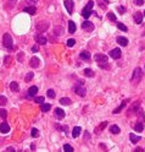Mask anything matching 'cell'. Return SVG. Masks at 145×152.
I'll return each instance as SVG.
<instances>
[{
    "instance_id": "9c48e42d",
    "label": "cell",
    "mask_w": 145,
    "mask_h": 152,
    "mask_svg": "<svg viewBox=\"0 0 145 152\" xmlns=\"http://www.w3.org/2000/svg\"><path fill=\"white\" fill-rule=\"evenodd\" d=\"M65 7H66V10L68 14H72L73 12V9H74V4H73L72 0H65Z\"/></svg>"
},
{
    "instance_id": "4dcf8cb0",
    "label": "cell",
    "mask_w": 145,
    "mask_h": 152,
    "mask_svg": "<svg viewBox=\"0 0 145 152\" xmlns=\"http://www.w3.org/2000/svg\"><path fill=\"white\" fill-rule=\"evenodd\" d=\"M50 109H51L50 104H48V103H43V104H42V110H43V112H49Z\"/></svg>"
},
{
    "instance_id": "ffe728a7",
    "label": "cell",
    "mask_w": 145,
    "mask_h": 152,
    "mask_svg": "<svg viewBox=\"0 0 145 152\" xmlns=\"http://www.w3.org/2000/svg\"><path fill=\"white\" fill-rule=\"evenodd\" d=\"M29 65H31L32 68H38V66H39V59H38V58H32L31 62H29Z\"/></svg>"
},
{
    "instance_id": "7c38bea8",
    "label": "cell",
    "mask_w": 145,
    "mask_h": 152,
    "mask_svg": "<svg viewBox=\"0 0 145 152\" xmlns=\"http://www.w3.org/2000/svg\"><path fill=\"white\" fill-rule=\"evenodd\" d=\"M65 112L62 110L61 108H55V117L57 119H62V118H65Z\"/></svg>"
},
{
    "instance_id": "836d02e7",
    "label": "cell",
    "mask_w": 145,
    "mask_h": 152,
    "mask_svg": "<svg viewBox=\"0 0 145 152\" xmlns=\"http://www.w3.org/2000/svg\"><path fill=\"white\" fill-rule=\"evenodd\" d=\"M48 97L49 98H55V96H56V93H55V91L52 90V88H50V90H48Z\"/></svg>"
},
{
    "instance_id": "d590c367",
    "label": "cell",
    "mask_w": 145,
    "mask_h": 152,
    "mask_svg": "<svg viewBox=\"0 0 145 152\" xmlns=\"http://www.w3.org/2000/svg\"><path fill=\"white\" fill-rule=\"evenodd\" d=\"M6 103H7V98L5 96H0V107L5 106Z\"/></svg>"
},
{
    "instance_id": "ac0fdd59",
    "label": "cell",
    "mask_w": 145,
    "mask_h": 152,
    "mask_svg": "<svg viewBox=\"0 0 145 152\" xmlns=\"http://www.w3.org/2000/svg\"><path fill=\"white\" fill-rule=\"evenodd\" d=\"M37 92H38V87H37V86H32V87H29V90H28V97L35 96Z\"/></svg>"
},
{
    "instance_id": "60d3db41",
    "label": "cell",
    "mask_w": 145,
    "mask_h": 152,
    "mask_svg": "<svg viewBox=\"0 0 145 152\" xmlns=\"http://www.w3.org/2000/svg\"><path fill=\"white\" fill-rule=\"evenodd\" d=\"M117 10L120 11L121 15H123V14L126 12V7H124V6H117Z\"/></svg>"
},
{
    "instance_id": "2e32d148",
    "label": "cell",
    "mask_w": 145,
    "mask_h": 152,
    "mask_svg": "<svg viewBox=\"0 0 145 152\" xmlns=\"http://www.w3.org/2000/svg\"><path fill=\"white\" fill-rule=\"evenodd\" d=\"M134 130H135L137 133H141V131L144 130V123H141V121L135 123V125H134Z\"/></svg>"
},
{
    "instance_id": "4fadbf2b",
    "label": "cell",
    "mask_w": 145,
    "mask_h": 152,
    "mask_svg": "<svg viewBox=\"0 0 145 152\" xmlns=\"http://www.w3.org/2000/svg\"><path fill=\"white\" fill-rule=\"evenodd\" d=\"M116 40H117L118 44L122 45V47H126V45L128 44V39H127L126 37H121V36H120V37H117V38H116Z\"/></svg>"
},
{
    "instance_id": "681fc988",
    "label": "cell",
    "mask_w": 145,
    "mask_h": 152,
    "mask_svg": "<svg viewBox=\"0 0 145 152\" xmlns=\"http://www.w3.org/2000/svg\"><path fill=\"white\" fill-rule=\"evenodd\" d=\"M22 56H23V54H22V53H20V55H18V60H20V62H21V59H22Z\"/></svg>"
},
{
    "instance_id": "603a6c76",
    "label": "cell",
    "mask_w": 145,
    "mask_h": 152,
    "mask_svg": "<svg viewBox=\"0 0 145 152\" xmlns=\"http://www.w3.org/2000/svg\"><path fill=\"white\" fill-rule=\"evenodd\" d=\"M71 103H72V101L70 98H67V97H63V98L60 99V104H62V106H70Z\"/></svg>"
},
{
    "instance_id": "ba28073f",
    "label": "cell",
    "mask_w": 145,
    "mask_h": 152,
    "mask_svg": "<svg viewBox=\"0 0 145 152\" xmlns=\"http://www.w3.org/2000/svg\"><path fill=\"white\" fill-rule=\"evenodd\" d=\"M143 16H144V14H141L140 11L134 12V16H133L134 22L137 23V25H140V23L143 22Z\"/></svg>"
},
{
    "instance_id": "ee69618b",
    "label": "cell",
    "mask_w": 145,
    "mask_h": 152,
    "mask_svg": "<svg viewBox=\"0 0 145 152\" xmlns=\"http://www.w3.org/2000/svg\"><path fill=\"white\" fill-rule=\"evenodd\" d=\"M32 52H33V53H37V52H38V45L37 44L33 45V47H32Z\"/></svg>"
},
{
    "instance_id": "8992f818",
    "label": "cell",
    "mask_w": 145,
    "mask_h": 152,
    "mask_svg": "<svg viewBox=\"0 0 145 152\" xmlns=\"http://www.w3.org/2000/svg\"><path fill=\"white\" fill-rule=\"evenodd\" d=\"M74 92L78 95V96H81V97H84L85 96V93H87V90L83 87V81L82 82H79V85L78 86H76L74 87Z\"/></svg>"
},
{
    "instance_id": "d6a6232c",
    "label": "cell",
    "mask_w": 145,
    "mask_h": 152,
    "mask_svg": "<svg viewBox=\"0 0 145 152\" xmlns=\"http://www.w3.org/2000/svg\"><path fill=\"white\" fill-rule=\"evenodd\" d=\"M106 125H107V123H106V121H104L102 124H100L99 126H98V128H96V129H95V133H96V134H99V133H100V130H102V129H104V128H105Z\"/></svg>"
},
{
    "instance_id": "7dc6e473",
    "label": "cell",
    "mask_w": 145,
    "mask_h": 152,
    "mask_svg": "<svg viewBox=\"0 0 145 152\" xmlns=\"http://www.w3.org/2000/svg\"><path fill=\"white\" fill-rule=\"evenodd\" d=\"M6 151H7V152H12V151H15V148H14V147H7V148H6Z\"/></svg>"
},
{
    "instance_id": "277c9868",
    "label": "cell",
    "mask_w": 145,
    "mask_h": 152,
    "mask_svg": "<svg viewBox=\"0 0 145 152\" xmlns=\"http://www.w3.org/2000/svg\"><path fill=\"white\" fill-rule=\"evenodd\" d=\"M3 45L7 48V49H11L12 45H14V40H12V37L9 33H5L4 37H3Z\"/></svg>"
},
{
    "instance_id": "5b68a950",
    "label": "cell",
    "mask_w": 145,
    "mask_h": 152,
    "mask_svg": "<svg viewBox=\"0 0 145 152\" xmlns=\"http://www.w3.org/2000/svg\"><path fill=\"white\" fill-rule=\"evenodd\" d=\"M140 109V101H135L133 102L132 104H130V107L128 108V112H127V115H133V114H135V113L138 112Z\"/></svg>"
},
{
    "instance_id": "83f0119b",
    "label": "cell",
    "mask_w": 145,
    "mask_h": 152,
    "mask_svg": "<svg viewBox=\"0 0 145 152\" xmlns=\"http://www.w3.org/2000/svg\"><path fill=\"white\" fill-rule=\"evenodd\" d=\"M110 131H111L112 134H120L121 129L118 128L117 125H111V126H110Z\"/></svg>"
},
{
    "instance_id": "9a60e30c",
    "label": "cell",
    "mask_w": 145,
    "mask_h": 152,
    "mask_svg": "<svg viewBox=\"0 0 145 152\" xmlns=\"http://www.w3.org/2000/svg\"><path fill=\"white\" fill-rule=\"evenodd\" d=\"M35 42H37L38 44L44 45L45 43H46V38H45L44 36H39V34H37V36H35Z\"/></svg>"
},
{
    "instance_id": "d6986e66",
    "label": "cell",
    "mask_w": 145,
    "mask_h": 152,
    "mask_svg": "<svg viewBox=\"0 0 145 152\" xmlns=\"http://www.w3.org/2000/svg\"><path fill=\"white\" fill-rule=\"evenodd\" d=\"M76 29H77L76 23L73 22V21H68V32H70V33H74Z\"/></svg>"
},
{
    "instance_id": "cb8c5ba5",
    "label": "cell",
    "mask_w": 145,
    "mask_h": 152,
    "mask_svg": "<svg viewBox=\"0 0 145 152\" xmlns=\"http://www.w3.org/2000/svg\"><path fill=\"white\" fill-rule=\"evenodd\" d=\"M79 56H81L82 59H84V60H89L90 59V53L89 52H87V50H84V52H82V53L79 54Z\"/></svg>"
},
{
    "instance_id": "bcb514c9",
    "label": "cell",
    "mask_w": 145,
    "mask_h": 152,
    "mask_svg": "<svg viewBox=\"0 0 145 152\" xmlns=\"http://www.w3.org/2000/svg\"><path fill=\"white\" fill-rule=\"evenodd\" d=\"M134 151H135V152H144V150H143L141 147H137V148H135Z\"/></svg>"
},
{
    "instance_id": "f907efd6",
    "label": "cell",
    "mask_w": 145,
    "mask_h": 152,
    "mask_svg": "<svg viewBox=\"0 0 145 152\" xmlns=\"http://www.w3.org/2000/svg\"><path fill=\"white\" fill-rule=\"evenodd\" d=\"M144 16H145V11H144Z\"/></svg>"
},
{
    "instance_id": "d4e9b609",
    "label": "cell",
    "mask_w": 145,
    "mask_h": 152,
    "mask_svg": "<svg viewBox=\"0 0 145 152\" xmlns=\"http://www.w3.org/2000/svg\"><path fill=\"white\" fill-rule=\"evenodd\" d=\"M98 3H99V6H100L101 9H104V10L109 5V0H98Z\"/></svg>"
},
{
    "instance_id": "f1b7e54d",
    "label": "cell",
    "mask_w": 145,
    "mask_h": 152,
    "mask_svg": "<svg viewBox=\"0 0 145 152\" xmlns=\"http://www.w3.org/2000/svg\"><path fill=\"white\" fill-rule=\"evenodd\" d=\"M10 88H11V91H14V92H18V90H20L18 84H17V82H15V81L10 84Z\"/></svg>"
},
{
    "instance_id": "b9f144b4",
    "label": "cell",
    "mask_w": 145,
    "mask_h": 152,
    "mask_svg": "<svg viewBox=\"0 0 145 152\" xmlns=\"http://www.w3.org/2000/svg\"><path fill=\"white\" fill-rule=\"evenodd\" d=\"M32 77H33V73L27 74V76H26V82H29V81L32 80Z\"/></svg>"
},
{
    "instance_id": "f546056e",
    "label": "cell",
    "mask_w": 145,
    "mask_h": 152,
    "mask_svg": "<svg viewBox=\"0 0 145 152\" xmlns=\"http://www.w3.org/2000/svg\"><path fill=\"white\" fill-rule=\"evenodd\" d=\"M117 28L118 29H121V31H123V32H127V31H128V27H127L126 25L121 23V22H117Z\"/></svg>"
},
{
    "instance_id": "3957f363",
    "label": "cell",
    "mask_w": 145,
    "mask_h": 152,
    "mask_svg": "<svg viewBox=\"0 0 145 152\" xmlns=\"http://www.w3.org/2000/svg\"><path fill=\"white\" fill-rule=\"evenodd\" d=\"M93 6H94V1H88V4L84 6V9L82 10V16L84 18H89L90 15H91V9H93Z\"/></svg>"
},
{
    "instance_id": "484cf974",
    "label": "cell",
    "mask_w": 145,
    "mask_h": 152,
    "mask_svg": "<svg viewBox=\"0 0 145 152\" xmlns=\"http://www.w3.org/2000/svg\"><path fill=\"white\" fill-rule=\"evenodd\" d=\"M84 75L87 76V77H93L95 74L93 71V69H84Z\"/></svg>"
},
{
    "instance_id": "74e56055",
    "label": "cell",
    "mask_w": 145,
    "mask_h": 152,
    "mask_svg": "<svg viewBox=\"0 0 145 152\" xmlns=\"http://www.w3.org/2000/svg\"><path fill=\"white\" fill-rule=\"evenodd\" d=\"M34 101L37 102V103H38V104H43V103H44V97L43 96H40V97H37V98H35V99H34Z\"/></svg>"
},
{
    "instance_id": "6da1fadb",
    "label": "cell",
    "mask_w": 145,
    "mask_h": 152,
    "mask_svg": "<svg viewBox=\"0 0 145 152\" xmlns=\"http://www.w3.org/2000/svg\"><path fill=\"white\" fill-rule=\"evenodd\" d=\"M141 77H143V70L140 68H135L133 71V75H132V77H130V81H132V84H133L134 86H137V85L141 81Z\"/></svg>"
},
{
    "instance_id": "4316f807",
    "label": "cell",
    "mask_w": 145,
    "mask_h": 152,
    "mask_svg": "<svg viewBox=\"0 0 145 152\" xmlns=\"http://www.w3.org/2000/svg\"><path fill=\"white\" fill-rule=\"evenodd\" d=\"M138 115H139V121L141 123H145V114H144V110L140 108L139 110H138Z\"/></svg>"
},
{
    "instance_id": "f35d334b",
    "label": "cell",
    "mask_w": 145,
    "mask_h": 152,
    "mask_svg": "<svg viewBox=\"0 0 145 152\" xmlns=\"http://www.w3.org/2000/svg\"><path fill=\"white\" fill-rule=\"evenodd\" d=\"M31 134H32V136H33V137H38V136H39V131H38V129L33 128V129H32V133H31Z\"/></svg>"
},
{
    "instance_id": "8d00e7d4",
    "label": "cell",
    "mask_w": 145,
    "mask_h": 152,
    "mask_svg": "<svg viewBox=\"0 0 145 152\" xmlns=\"http://www.w3.org/2000/svg\"><path fill=\"white\" fill-rule=\"evenodd\" d=\"M63 151H66V152H73V147L71 146V145L66 144V145L63 146Z\"/></svg>"
},
{
    "instance_id": "e575fe53",
    "label": "cell",
    "mask_w": 145,
    "mask_h": 152,
    "mask_svg": "<svg viewBox=\"0 0 145 152\" xmlns=\"http://www.w3.org/2000/svg\"><path fill=\"white\" fill-rule=\"evenodd\" d=\"M0 117L5 120L6 117H7V110H5L4 108H1V109H0Z\"/></svg>"
},
{
    "instance_id": "7a4b0ae2",
    "label": "cell",
    "mask_w": 145,
    "mask_h": 152,
    "mask_svg": "<svg viewBox=\"0 0 145 152\" xmlns=\"http://www.w3.org/2000/svg\"><path fill=\"white\" fill-rule=\"evenodd\" d=\"M94 60L99 64L100 68H107V56L105 54H95Z\"/></svg>"
},
{
    "instance_id": "7402d4cb",
    "label": "cell",
    "mask_w": 145,
    "mask_h": 152,
    "mask_svg": "<svg viewBox=\"0 0 145 152\" xmlns=\"http://www.w3.org/2000/svg\"><path fill=\"white\" fill-rule=\"evenodd\" d=\"M23 11L28 12V14H31V15H34V14H35V11H37V9H35V7L32 5V6H28V7H24V9H23Z\"/></svg>"
},
{
    "instance_id": "44dd1931",
    "label": "cell",
    "mask_w": 145,
    "mask_h": 152,
    "mask_svg": "<svg viewBox=\"0 0 145 152\" xmlns=\"http://www.w3.org/2000/svg\"><path fill=\"white\" fill-rule=\"evenodd\" d=\"M127 103H128V99H124V101L122 102V104H121L120 107H117L116 109H115V110H113V114H118V113H120V112H121V110L123 109V108H124V106H126Z\"/></svg>"
},
{
    "instance_id": "7bdbcfd3",
    "label": "cell",
    "mask_w": 145,
    "mask_h": 152,
    "mask_svg": "<svg viewBox=\"0 0 145 152\" xmlns=\"http://www.w3.org/2000/svg\"><path fill=\"white\" fill-rule=\"evenodd\" d=\"M134 4L138 6H141L143 4H144V0H134Z\"/></svg>"
},
{
    "instance_id": "ab89813d",
    "label": "cell",
    "mask_w": 145,
    "mask_h": 152,
    "mask_svg": "<svg viewBox=\"0 0 145 152\" xmlns=\"http://www.w3.org/2000/svg\"><path fill=\"white\" fill-rule=\"evenodd\" d=\"M74 44H76V40L73 39V38H70V39L67 40V47H73Z\"/></svg>"
},
{
    "instance_id": "1f68e13d",
    "label": "cell",
    "mask_w": 145,
    "mask_h": 152,
    "mask_svg": "<svg viewBox=\"0 0 145 152\" xmlns=\"http://www.w3.org/2000/svg\"><path fill=\"white\" fill-rule=\"evenodd\" d=\"M107 18H109L110 21H113V22L117 20V17H116V15H115L113 12H107Z\"/></svg>"
},
{
    "instance_id": "f6af8a7d",
    "label": "cell",
    "mask_w": 145,
    "mask_h": 152,
    "mask_svg": "<svg viewBox=\"0 0 145 152\" xmlns=\"http://www.w3.org/2000/svg\"><path fill=\"white\" fill-rule=\"evenodd\" d=\"M26 1H27V3L29 4V5H33L34 3H37L38 0H26Z\"/></svg>"
},
{
    "instance_id": "e0dca14e",
    "label": "cell",
    "mask_w": 145,
    "mask_h": 152,
    "mask_svg": "<svg viewBox=\"0 0 145 152\" xmlns=\"http://www.w3.org/2000/svg\"><path fill=\"white\" fill-rule=\"evenodd\" d=\"M129 140H130L132 144H137L139 140H141V137H140V136H137L135 134H133V133H130V134H129Z\"/></svg>"
},
{
    "instance_id": "8fae6325",
    "label": "cell",
    "mask_w": 145,
    "mask_h": 152,
    "mask_svg": "<svg viewBox=\"0 0 145 152\" xmlns=\"http://www.w3.org/2000/svg\"><path fill=\"white\" fill-rule=\"evenodd\" d=\"M0 131H1L3 134H7V133L10 131V126H9V124H7L6 121H3V123L0 124Z\"/></svg>"
},
{
    "instance_id": "c3c4849f",
    "label": "cell",
    "mask_w": 145,
    "mask_h": 152,
    "mask_svg": "<svg viewBox=\"0 0 145 152\" xmlns=\"http://www.w3.org/2000/svg\"><path fill=\"white\" fill-rule=\"evenodd\" d=\"M5 60H6V65H9V60H10V56H6Z\"/></svg>"
},
{
    "instance_id": "30bf717a",
    "label": "cell",
    "mask_w": 145,
    "mask_h": 152,
    "mask_svg": "<svg viewBox=\"0 0 145 152\" xmlns=\"http://www.w3.org/2000/svg\"><path fill=\"white\" fill-rule=\"evenodd\" d=\"M121 49L120 48H115V49H112L111 52H110V56L111 58H113V59H120L121 58Z\"/></svg>"
},
{
    "instance_id": "52a82bcc",
    "label": "cell",
    "mask_w": 145,
    "mask_h": 152,
    "mask_svg": "<svg viewBox=\"0 0 145 152\" xmlns=\"http://www.w3.org/2000/svg\"><path fill=\"white\" fill-rule=\"evenodd\" d=\"M82 29L85 32H91V31H94V23L90 21H84L82 23Z\"/></svg>"
},
{
    "instance_id": "5bb4252c",
    "label": "cell",
    "mask_w": 145,
    "mask_h": 152,
    "mask_svg": "<svg viewBox=\"0 0 145 152\" xmlns=\"http://www.w3.org/2000/svg\"><path fill=\"white\" fill-rule=\"evenodd\" d=\"M81 133H82V128H79V126H74L72 129V136L76 139V137H78L81 135Z\"/></svg>"
}]
</instances>
